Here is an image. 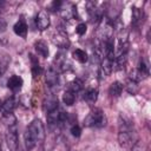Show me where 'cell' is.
Returning <instances> with one entry per match:
<instances>
[{
    "mask_svg": "<svg viewBox=\"0 0 151 151\" xmlns=\"http://www.w3.org/2000/svg\"><path fill=\"white\" fill-rule=\"evenodd\" d=\"M83 87H84L83 81H81L79 78H74L73 80H71V81L68 83V87H67V90L72 91L73 93H78V92H80V91L83 90Z\"/></svg>",
    "mask_w": 151,
    "mask_h": 151,
    "instance_id": "16",
    "label": "cell"
},
{
    "mask_svg": "<svg viewBox=\"0 0 151 151\" xmlns=\"http://www.w3.org/2000/svg\"><path fill=\"white\" fill-rule=\"evenodd\" d=\"M6 143H7V146L11 151H15L18 149V129H17V125L14 126H9L7 127V131H6Z\"/></svg>",
    "mask_w": 151,
    "mask_h": 151,
    "instance_id": "4",
    "label": "cell"
},
{
    "mask_svg": "<svg viewBox=\"0 0 151 151\" xmlns=\"http://www.w3.org/2000/svg\"><path fill=\"white\" fill-rule=\"evenodd\" d=\"M2 122H4V124H5L7 127L17 125V118L14 117L13 113H5V114L2 116Z\"/></svg>",
    "mask_w": 151,
    "mask_h": 151,
    "instance_id": "21",
    "label": "cell"
},
{
    "mask_svg": "<svg viewBox=\"0 0 151 151\" xmlns=\"http://www.w3.org/2000/svg\"><path fill=\"white\" fill-rule=\"evenodd\" d=\"M53 41H54V44H57L59 47H61V48H67L66 46L68 45V42H67V39L65 38V37H55L54 39H53Z\"/></svg>",
    "mask_w": 151,
    "mask_h": 151,
    "instance_id": "24",
    "label": "cell"
},
{
    "mask_svg": "<svg viewBox=\"0 0 151 151\" xmlns=\"http://www.w3.org/2000/svg\"><path fill=\"white\" fill-rule=\"evenodd\" d=\"M68 119V113L65 112L64 110H61L60 107L51 111L47 113V122L50 124H63L66 123Z\"/></svg>",
    "mask_w": 151,
    "mask_h": 151,
    "instance_id": "3",
    "label": "cell"
},
{
    "mask_svg": "<svg viewBox=\"0 0 151 151\" xmlns=\"http://www.w3.org/2000/svg\"><path fill=\"white\" fill-rule=\"evenodd\" d=\"M63 101H64V104L67 105V106L73 105L74 101H76V93H73V92L70 91V90H66V91L63 93Z\"/></svg>",
    "mask_w": 151,
    "mask_h": 151,
    "instance_id": "18",
    "label": "cell"
},
{
    "mask_svg": "<svg viewBox=\"0 0 151 151\" xmlns=\"http://www.w3.org/2000/svg\"><path fill=\"white\" fill-rule=\"evenodd\" d=\"M137 71L140 73V76L143 77V79L147 78L149 77V64L144 59H140V61L138 64V67H137Z\"/></svg>",
    "mask_w": 151,
    "mask_h": 151,
    "instance_id": "19",
    "label": "cell"
},
{
    "mask_svg": "<svg viewBox=\"0 0 151 151\" xmlns=\"http://www.w3.org/2000/svg\"><path fill=\"white\" fill-rule=\"evenodd\" d=\"M34 22H35V27L39 29V31H44L46 28H48L50 26V17H48V13L46 11H40L37 15H35V19H34Z\"/></svg>",
    "mask_w": 151,
    "mask_h": 151,
    "instance_id": "5",
    "label": "cell"
},
{
    "mask_svg": "<svg viewBox=\"0 0 151 151\" xmlns=\"http://www.w3.org/2000/svg\"><path fill=\"white\" fill-rule=\"evenodd\" d=\"M72 57H73L77 61H79V63H81V64L86 63L87 59H88L87 53H86L84 50H81V48H76V50L72 52Z\"/></svg>",
    "mask_w": 151,
    "mask_h": 151,
    "instance_id": "17",
    "label": "cell"
},
{
    "mask_svg": "<svg viewBox=\"0 0 151 151\" xmlns=\"http://www.w3.org/2000/svg\"><path fill=\"white\" fill-rule=\"evenodd\" d=\"M15 151H22V150H20V149H17V150H15Z\"/></svg>",
    "mask_w": 151,
    "mask_h": 151,
    "instance_id": "31",
    "label": "cell"
},
{
    "mask_svg": "<svg viewBox=\"0 0 151 151\" xmlns=\"http://www.w3.org/2000/svg\"><path fill=\"white\" fill-rule=\"evenodd\" d=\"M126 90L131 94L137 93V91H138V83H134V81H132V80L129 79L127 80V84H126Z\"/></svg>",
    "mask_w": 151,
    "mask_h": 151,
    "instance_id": "23",
    "label": "cell"
},
{
    "mask_svg": "<svg viewBox=\"0 0 151 151\" xmlns=\"http://www.w3.org/2000/svg\"><path fill=\"white\" fill-rule=\"evenodd\" d=\"M86 31H87V26H86V24H84V22H80V24H78L77 26H76V33L78 34V35H84L85 33H86Z\"/></svg>",
    "mask_w": 151,
    "mask_h": 151,
    "instance_id": "26",
    "label": "cell"
},
{
    "mask_svg": "<svg viewBox=\"0 0 151 151\" xmlns=\"http://www.w3.org/2000/svg\"><path fill=\"white\" fill-rule=\"evenodd\" d=\"M58 98L57 97H50L45 100V104H44V110L48 113L55 109H58Z\"/></svg>",
    "mask_w": 151,
    "mask_h": 151,
    "instance_id": "15",
    "label": "cell"
},
{
    "mask_svg": "<svg viewBox=\"0 0 151 151\" xmlns=\"http://www.w3.org/2000/svg\"><path fill=\"white\" fill-rule=\"evenodd\" d=\"M142 21H143V11H140L138 8H133L132 9V24L134 26H137Z\"/></svg>",
    "mask_w": 151,
    "mask_h": 151,
    "instance_id": "20",
    "label": "cell"
},
{
    "mask_svg": "<svg viewBox=\"0 0 151 151\" xmlns=\"http://www.w3.org/2000/svg\"><path fill=\"white\" fill-rule=\"evenodd\" d=\"M17 99L14 98V97H9V98H7L2 104H1V110H2V112H4V114L5 113H12L13 111H14V109L17 107Z\"/></svg>",
    "mask_w": 151,
    "mask_h": 151,
    "instance_id": "11",
    "label": "cell"
},
{
    "mask_svg": "<svg viewBox=\"0 0 151 151\" xmlns=\"http://www.w3.org/2000/svg\"><path fill=\"white\" fill-rule=\"evenodd\" d=\"M131 151H147V145L144 142H136Z\"/></svg>",
    "mask_w": 151,
    "mask_h": 151,
    "instance_id": "25",
    "label": "cell"
},
{
    "mask_svg": "<svg viewBox=\"0 0 151 151\" xmlns=\"http://www.w3.org/2000/svg\"><path fill=\"white\" fill-rule=\"evenodd\" d=\"M31 60H32V74H33L34 78H37V77H39L40 73H41V67L39 66L38 60H37L33 55H31Z\"/></svg>",
    "mask_w": 151,
    "mask_h": 151,
    "instance_id": "22",
    "label": "cell"
},
{
    "mask_svg": "<svg viewBox=\"0 0 151 151\" xmlns=\"http://www.w3.org/2000/svg\"><path fill=\"white\" fill-rule=\"evenodd\" d=\"M44 138H45V127L42 122L40 119H33L24 133L26 149L32 150L37 144L41 143Z\"/></svg>",
    "mask_w": 151,
    "mask_h": 151,
    "instance_id": "1",
    "label": "cell"
},
{
    "mask_svg": "<svg viewBox=\"0 0 151 151\" xmlns=\"http://www.w3.org/2000/svg\"><path fill=\"white\" fill-rule=\"evenodd\" d=\"M2 72H4V66H2V64L0 63V76L2 74Z\"/></svg>",
    "mask_w": 151,
    "mask_h": 151,
    "instance_id": "30",
    "label": "cell"
},
{
    "mask_svg": "<svg viewBox=\"0 0 151 151\" xmlns=\"http://www.w3.org/2000/svg\"><path fill=\"white\" fill-rule=\"evenodd\" d=\"M22 85H24L22 78H21L20 76H17V74L11 76V77L8 78V80H7V87H8L11 91H13V92L20 91L21 87H22Z\"/></svg>",
    "mask_w": 151,
    "mask_h": 151,
    "instance_id": "8",
    "label": "cell"
},
{
    "mask_svg": "<svg viewBox=\"0 0 151 151\" xmlns=\"http://www.w3.org/2000/svg\"><path fill=\"white\" fill-rule=\"evenodd\" d=\"M114 71V65H113V60L112 59H109V58H104L101 60V66H100V70H99V73H100V77H109L112 72Z\"/></svg>",
    "mask_w": 151,
    "mask_h": 151,
    "instance_id": "7",
    "label": "cell"
},
{
    "mask_svg": "<svg viewBox=\"0 0 151 151\" xmlns=\"http://www.w3.org/2000/svg\"><path fill=\"white\" fill-rule=\"evenodd\" d=\"M133 138H132V133H131V130H126V131H119L118 133V142L122 146L124 147H127V146H131L132 145V142Z\"/></svg>",
    "mask_w": 151,
    "mask_h": 151,
    "instance_id": "9",
    "label": "cell"
},
{
    "mask_svg": "<svg viewBox=\"0 0 151 151\" xmlns=\"http://www.w3.org/2000/svg\"><path fill=\"white\" fill-rule=\"evenodd\" d=\"M106 124V118L100 109H93L84 119V125L86 127H101Z\"/></svg>",
    "mask_w": 151,
    "mask_h": 151,
    "instance_id": "2",
    "label": "cell"
},
{
    "mask_svg": "<svg viewBox=\"0 0 151 151\" xmlns=\"http://www.w3.org/2000/svg\"><path fill=\"white\" fill-rule=\"evenodd\" d=\"M6 21H5V19H2L1 17H0V32H2L5 28H6Z\"/></svg>",
    "mask_w": 151,
    "mask_h": 151,
    "instance_id": "29",
    "label": "cell"
},
{
    "mask_svg": "<svg viewBox=\"0 0 151 151\" xmlns=\"http://www.w3.org/2000/svg\"><path fill=\"white\" fill-rule=\"evenodd\" d=\"M34 48L37 51V53L44 58H47L48 54H50V51H48V46H47V42L44 41V40H38L34 42Z\"/></svg>",
    "mask_w": 151,
    "mask_h": 151,
    "instance_id": "12",
    "label": "cell"
},
{
    "mask_svg": "<svg viewBox=\"0 0 151 151\" xmlns=\"http://www.w3.org/2000/svg\"><path fill=\"white\" fill-rule=\"evenodd\" d=\"M70 131H71L72 136H74V137H79L81 134V129H80V126L78 124H73L71 126V130Z\"/></svg>",
    "mask_w": 151,
    "mask_h": 151,
    "instance_id": "27",
    "label": "cell"
},
{
    "mask_svg": "<svg viewBox=\"0 0 151 151\" xmlns=\"http://www.w3.org/2000/svg\"><path fill=\"white\" fill-rule=\"evenodd\" d=\"M61 6H63V2L61 1H53L51 2V5L48 6V8L53 12H57V11H60L61 9Z\"/></svg>",
    "mask_w": 151,
    "mask_h": 151,
    "instance_id": "28",
    "label": "cell"
},
{
    "mask_svg": "<svg viewBox=\"0 0 151 151\" xmlns=\"http://www.w3.org/2000/svg\"><path fill=\"white\" fill-rule=\"evenodd\" d=\"M84 100L88 104H94L98 99V90L97 88H87L83 96Z\"/></svg>",
    "mask_w": 151,
    "mask_h": 151,
    "instance_id": "13",
    "label": "cell"
},
{
    "mask_svg": "<svg viewBox=\"0 0 151 151\" xmlns=\"http://www.w3.org/2000/svg\"><path fill=\"white\" fill-rule=\"evenodd\" d=\"M1 104H2V103H1V100H0V109H1Z\"/></svg>",
    "mask_w": 151,
    "mask_h": 151,
    "instance_id": "32",
    "label": "cell"
},
{
    "mask_svg": "<svg viewBox=\"0 0 151 151\" xmlns=\"http://www.w3.org/2000/svg\"><path fill=\"white\" fill-rule=\"evenodd\" d=\"M27 25H26V22H25V20L24 19H20L19 21H17L15 24H14V26H13V31H14V33L17 34V35H19V37H21V38H26V35H27Z\"/></svg>",
    "mask_w": 151,
    "mask_h": 151,
    "instance_id": "10",
    "label": "cell"
},
{
    "mask_svg": "<svg viewBox=\"0 0 151 151\" xmlns=\"http://www.w3.org/2000/svg\"><path fill=\"white\" fill-rule=\"evenodd\" d=\"M45 83L48 87H54L58 85L59 83V73L57 71L55 67L51 66L47 68L46 73H45Z\"/></svg>",
    "mask_w": 151,
    "mask_h": 151,
    "instance_id": "6",
    "label": "cell"
},
{
    "mask_svg": "<svg viewBox=\"0 0 151 151\" xmlns=\"http://www.w3.org/2000/svg\"><path fill=\"white\" fill-rule=\"evenodd\" d=\"M123 88L124 86L120 81H113L109 87V93L111 97H119L123 92Z\"/></svg>",
    "mask_w": 151,
    "mask_h": 151,
    "instance_id": "14",
    "label": "cell"
}]
</instances>
